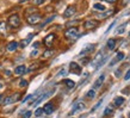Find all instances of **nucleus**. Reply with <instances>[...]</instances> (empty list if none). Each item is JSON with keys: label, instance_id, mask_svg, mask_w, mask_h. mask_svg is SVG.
I'll return each instance as SVG.
<instances>
[{"label": "nucleus", "instance_id": "obj_1", "mask_svg": "<svg viewBox=\"0 0 130 118\" xmlns=\"http://www.w3.org/2000/svg\"><path fill=\"white\" fill-rule=\"evenodd\" d=\"M64 37L66 39L71 41V42H74L75 39L79 37V29L78 28H68L66 31H64Z\"/></svg>", "mask_w": 130, "mask_h": 118}, {"label": "nucleus", "instance_id": "obj_2", "mask_svg": "<svg viewBox=\"0 0 130 118\" xmlns=\"http://www.w3.org/2000/svg\"><path fill=\"white\" fill-rule=\"evenodd\" d=\"M8 25L11 26V28L13 29H17L20 26V24H22V22H20V18L18 14H11V16L8 17Z\"/></svg>", "mask_w": 130, "mask_h": 118}, {"label": "nucleus", "instance_id": "obj_3", "mask_svg": "<svg viewBox=\"0 0 130 118\" xmlns=\"http://www.w3.org/2000/svg\"><path fill=\"white\" fill-rule=\"evenodd\" d=\"M28 23L30 24V25H36V24H38L42 20V16H41L40 13H32V14H30V16H28Z\"/></svg>", "mask_w": 130, "mask_h": 118}, {"label": "nucleus", "instance_id": "obj_4", "mask_svg": "<svg viewBox=\"0 0 130 118\" xmlns=\"http://www.w3.org/2000/svg\"><path fill=\"white\" fill-rule=\"evenodd\" d=\"M20 97H22V94H20L19 92L13 93V94H11L10 97H7V98L4 100V105H10V104H13V103L18 102L20 99Z\"/></svg>", "mask_w": 130, "mask_h": 118}, {"label": "nucleus", "instance_id": "obj_5", "mask_svg": "<svg viewBox=\"0 0 130 118\" xmlns=\"http://www.w3.org/2000/svg\"><path fill=\"white\" fill-rule=\"evenodd\" d=\"M75 12H76V7H75L74 5H71V6H68V7L64 10L63 17H64V18H71V17H73L75 14Z\"/></svg>", "mask_w": 130, "mask_h": 118}, {"label": "nucleus", "instance_id": "obj_6", "mask_svg": "<svg viewBox=\"0 0 130 118\" xmlns=\"http://www.w3.org/2000/svg\"><path fill=\"white\" fill-rule=\"evenodd\" d=\"M98 22L97 20H93V19H88L86 20L85 23H84V28L86 29V30H93L98 26Z\"/></svg>", "mask_w": 130, "mask_h": 118}, {"label": "nucleus", "instance_id": "obj_7", "mask_svg": "<svg viewBox=\"0 0 130 118\" xmlns=\"http://www.w3.org/2000/svg\"><path fill=\"white\" fill-rule=\"evenodd\" d=\"M54 92H55V88H51V90H49V91H47V92H45V93H43V94L41 95L40 98L37 99V100H36V103H35V105H38V104H40L41 102H43L44 99H47V98H49V97H50L51 94H53V93H54Z\"/></svg>", "mask_w": 130, "mask_h": 118}, {"label": "nucleus", "instance_id": "obj_8", "mask_svg": "<svg viewBox=\"0 0 130 118\" xmlns=\"http://www.w3.org/2000/svg\"><path fill=\"white\" fill-rule=\"evenodd\" d=\"M54 39H55V35L54 33H49L48 36H45V38L43 39V43L47 48H50L54 43Z\"/></svg>", "mask_w": 130, "mask_h": 118}, {"label": "nucleus", "instance_id": "obj_9", "mask_svg": "<svg viewBox=\"0 0 130 118\" xmlns=\"http://www.w3.org/2000/svg\"><path fill=\"white\" fill-rule=\"evenodd\" d=\"M69 68H71V72L74 73L76 75H80L81 74V67L76 62H71L69 63Z\"/></svg>", "mask_w": 130, "mask_h": 118}, {"label": "nucleus", "instance_id": "obj_10", "mask_svg": "<svg viewBox=\"0 0 130 118\" xmlns=\"http://www.w3.org/2000/svg\"><path fill=\"white\" fill-rule=\"evenodd\" d=\"M85 107H86L85 103H84V102H79L78 104H75L74 107L72 109V112H71V113L73 114V113H76V112H79V111H83Z\"/></svg>", "mask_w": 130, "mask_h": 118}, {"label": "nucleus", "instance_id": "obj_11", "mask_svg": "<svg viewBox=\"0 0 130 118\" xmlns=\"http://www.w3.org/2000/svg\"><path fill=\"white\" fill-rule=\"evenodd\" d=\"M54 105H53V103H47L45 105L43 106V111H44V113H47V114H50L54 112Z\"/></svg>", "mask_w": 130, "mask_h": 118}, {"label": "nucleus", "instance_id": "obj_12", "mask_svg": "<svg viewBox=\"0 0 130 118\" xmlns=\"http://www.w3.org/2000/svg\"><path fill=\"white\" fill-rule=\"evenodd\" d=\"M94 48H95V45H94V44H88V45H86V47L84 48L83 50L80 51V55L83 56V55H85V54H88V53H92V51L94 50Z\"/></svg>", "mask_w": 130, "mask_h": 118}, {"label": "nucleus", "instance_id": "obj_13", "mask_svg": "<svg viewBox=\"0 0 130 118\" xmlns=\"http://www.w3.org/2000/svg\"><path fill=\"white\" fill-rule=\"evenodd\" d=\"M25 73H26V67L24 64H20V66L16 67V69H14V74L16 75H23Z\"/></svg>", "mask_w": 130, "mask_h": 118}, {"label": "nucleus", "instance_id": "obj_14", "mask_svg": "<svg viewBox=\"0 0 130 118\" xmlns=\"http://www.w3.org/2000/svg\"><path fill=\"white\" fill-rule=\"evenodd\" d=\"M104 79H105V75L103 74V75H100L98 79H97V81L94 82V86H93V88L94 90H97V88H99V87L103 85V82H104Z\"/></svg>", "mask_w": 130, "mask_h": 118}, {"label": "nucleus", "instance_id": "obj_15", "mask_svg": "<svg viewBox=\"0 0 130 118\" xmlns=\"http://www.w3.org/2000/svg\"><path fill=\"white\" fill-rule=\"evenodd\" d=\"M32 37H34V33H31V35H29V36H28V37H26V38H25V39H23V41L20 42V47H22V48L26 47V45H28V44L30 43V42H31Z\"/></svg>", "mask_w": 130, "mask_h": 118}, {"label": "nucleus", "instance_id": "obj_16", "mask_svg": "<svg viewBox=\"0 0 130 118\" xmlns=\"http://www.w3.org/2000/svg\"><path fill=\"white\" fill-rule=\"evenodd\" d=\"M17 48H18V43L13 41V42H10V43L7 44V48H6V50H7V51H11V53H12V51L16 50Z\"/></svg>", "mask_w": 130, "mask_h": 118}, {"label": "nucleus", "instance_id": "obj_17", "mask_svg": "<svg viewBox=\"0 0 130 118\" xmlns=\"http://www.w3.org/2000/svg\"><path fill=\"white\" fill-rule=\"evenodd\" d=\"M102 59H103V53H102V51H99L98 54H97V56L94 57V61H93V64H94L97 68H98L99 63H100V60H102Z\"/></svg>", "mask_w": 130, "mask_h": 118}, {"label": "nucleus", "instance_id": "obj_18", "mask_svg": "<svg viewBox=\"0 0 130 118\" xmlns=\"http://www.w3.org/2000/svg\"><path fill=\"white\" fill-rule=\"evenodd\" d=\"M40 67H41V63L36 62V63H34V64H31V66L29 67V69H26V72H28V73H31V72L37 71V69H38Z\"/></svg>", "mask_w": 130, "mask_h": 118}, {"label": "nucleus", "instance_id": "obj_19", "mask_svg": "<svg viewBox=\"0 0 130 118\" xmlns=\"http://www.w3.org/2000/svg\"><path fill=\"white\" fill-rule=\"evenodd\" d=\"M123 59H124V54H123V53H119V54H117V56L115 57V60L110 63V64H111V66H113L116 62H118V61H122Z\"/></svg>", "mask_w": 130, "mask_h": 118}, {"label": "nucleus", "instance_id": "obj_20", "mask_svg": "<svg viewBox=\"0 0 130 118\" xmlns=\"http://www.w3.org/2000/svg\"><path fill=\"white\" fill-rule=\"evenodd\" d=\"M115 45H116V41H115L113 38H110L109 41H107V48H109L110 50H113Z\"/></svg>", "mask_w": 130, "mask_h": 118}, {"label": "nucleus", "instance_id": "obj_21", "mask_svg": "<svg viewBox=\"0 0 130 118\" xmlns=\"http://www.w3.org/2000/svg\"><path fill=\"white\" fill-rule=\"evenodd\" d=\"M6 31H7V29H6V23H5V22H0V33L6 35Z\"/></svg>", "mask_w": 130, "mask_h": 118}, {"label": "nucleus", "instance_id": "obj_22", "mask_svg": "<svg viewBox=\"0 0 130 118\" xmlns=\"http://www.w3.org/2000/svg\"><path fill=\"white\" fill-rule=\"evenodd\" d=\"M54 55V50L53 49H48L43 53V59H48V57H50V56Z\"/></svg>", "mask_w": 130, "mask_h": 118}, {"label": "nucleus", "instance_id": "obj_23", "mask_svg": "<svg viewBox=\"0 0 130 118\" xmlns=\"http://www.w3.org/2000/svg\"><path fill=\"white\" fill-rule=\"evenodd\" d=\"M113 113V106L112 105H109V106L105 109L104 111V116H109V114H112Z\"/></svg>", "mask_w": 130, "mask_h": 118}, {"label": "nucleus", "instance_id": "obj_24", "mask_svg": "<svg viewBox=\"0 0 130 118\" xmlns=\"http://www.w3.org/2000/svg\"><path fill=\"white\" fill-rule=\"evenodd\" d=\"M123 103H124V98L123 97H117V98L115 99V105L116 106H121Z\"/></svg>", "mask_w": 130, "mask_h": 118}, {"label": "nucleus", "instance_id": "obj_25", "mask_svg": "<svg viewBox=\"0 0 130 118\" xmlns=\"http://www.w3.org/2000/svg\"><path fill=\"white\" fill-rule=\"evenodd\" d=\"M125 28H126V23L123 24V25H121V26L117 29L116 33H118V35H122V33H124V31H125Z\"/></svg>", "mask_w": 130, "mask_h": 118}, {"label": "nucleus", "instance_id": "obj_26", "mask_svg": "<svg viewBox=\"0 0 130 118\" xmlns=\"http://www.w3.org/2000/svg\"><path fill=\"white\" fill-rule=\"evenodd\" d=\"M64 83L67 85L68 88H73V87L75 86V82H74V81H72V80H68V79H66V80H64Z\"/></svg>", "mask_w": 130, "mask_h": 118}, {"label": "nucleus", "instance_id": "obj_27", "mask_svg": "<svg viewBox=\"0 0 130 118\" xmlns=\"http://www.w3.org/2000/svg\"><path fill=\"white\" fill-rule=\"evenodd\" d=\"M86 97L88 99H93L95 97V91L94 90H91V91H88L87 92V94H86Z\"/></svg>", "mask_w": 130, "mask_h": 118}, {"label": "nucleus", "instance_id": "obj_28", "mask_svg": "<svg viewBox=\"0 0 130 118\" xmlns=\"http://www.w3.org/2000/svg\"><path fill=\"white\" fill-rule=\"evenodd\" d=\"M94 10H99V11H105V6L102 4H94L93 5Z\"/></svg>", "mask_w": 130, "mask_h": 118}, {"label": "nucleus", "instance_id": "obj_29", "mask_svg": "<svg viewBox=\"0 0 130 118\" xmlns=\"http://www.w3.org/2000/svg\"><path fill=\"white\" fill-rule=\"evenodd\" d=\"M44 113V111H43V107H40V109H37V110L35 111V114H36V117H41L42 114Z\"/></svg>", "mask_w": 130, "mask_h": 118}, {"label": "nucleus", "instance_id": "obj_30", "mask_svg": "<svg viewBox=\"0 0 130 118\" xmlns=\"http://www.w3.org/2000/svg\"><path fill=\"white\" fill-rule=\"evenodd\" d=\"M32 3H34V5L38 6V5H42V4H43L44 0H32Z\"/></svg>", "mask_w": 130, "mask_h": 118}, {"label": "nucleus", "instance_id": "obj_31", "mask_svg": "<svg viewBox=\"0 0 130 118\" xmlns=\"http://www.w3.org/2000/svg\"><path fill=\"white\" fill-rule=\"evenodd\" d=\"M102 103H103V99H100V100H99V102H98V103H97V104H95V105H94V107L92 109V111H95V110H97V109H98V107L100 106V105H102Z\"/></svg>", "mask_w": 130, "mask_h": 118}, {"label": "nucleus", "instance_id": "obj_32", "mask_svg": "<svg viewBox=\"0 0 130 118\" xmlns=\"http://www.w3.org/2000/svg\"><path fill=\"white\" fill-rule=\"evenodd\" d=\"M19 86L20 87H26L28 86V81H26V80H22L19 82Z\"/></svg>", "mask_w": 130, "mask_h": 118}, {"label": "nucleus", "instance_id": "obj_33", "mask_svg": "<svg viewBox=\"0 0 130 118\" xmlns=\"http://www.w3.org/2000/svg\"><path fill=\"white\" fill-rule=\"evenodd\" d=\"M31 111H26L25 113H24V116H23V118H30L31 117Z\"/></svg>", "mask_w": 130, "mask_h": 118}, {"label": "nucleus", "instance_id": "obj_34", "mask_svg": "<svg viewBox=\"0 0 130 118\" xmlns=\"http://www.w3.org/2000/svg\"><path fill=\"white\" fill-rule=\"evenodd\" d=\"M74 24H79V20H73L72 23H67V26L68 28H71L72 25H74Z\"/></svg>", "mask_w": 130, "mask_h": 118}, {"label": "nucleus", "instance_id": "obj_35", "mask_svg": "<svg viewBox=\"0 0 130 118\" xmlns=\"http://www.w3.org/2000/svg\"><path fill=\"white\" fill-rule=\"evenodd\" d=\"M66 74H67V71H66V69H62L61 72H59L57 76H62V75H66Z\"/></svg>", "mask_w": 130, "mask_h": 118}, {"label": "nucleus", "instance_id": "obj_36", "mask_svg": "<svg viewBox=\"0 0 130 118\" xmlns=\"http://www.w3.org/2000/svg\"><path fill=\"white\" fill-rule=\"evenodd\" d=\"M81 62H83V64H87V63L90 62V59H88V57H84Z\"/></svg>", "mask_w": 130, "mask_h": 118}, {"label": "nucleus", "instance_id": "obj_37", "mask_svg": "<svg viewBox=\"0 0 130 118\" xmlns=\"http://www.w3.org/2000/svg\"><path fill=\"white\" fill-rule=\"evenodd\" d=\"M130 79V69L128 72H126V74H125V76H124V80H129Z\"/></svg>", "mask_w": 130, "mask_h": 118}, {"label": "nucleus", "instance_id": "obj_38", "mask_svg": "<svg viewBox=\"0 0 130 118\" xmlns=\"http://www.w3.org/2000/svg\"><path fill=\"white\" fill-rule=\"evenodd\" d=\"M31 98H32V94L28 95V97H26V98H24V99H23V103H25V102H28L29 99H31Z\"/></svg>", "mask_w": 130, "mask_h": 118}, {"label": "nucleus", "instance_id": "obj_39", "mask_svg": "<svg viewBox=\"0 0 130 118\" xmlns=\"http://www.w3.org/2000/svg\"><path fill=\"white\" fill-rule=\"evenodd\" d=\"M37 54H38V50H37V49H35V50L31 53V56H36Z\"/></svg>", "mask_w": 130, "mask_h": 118}, {"label": "nucleus", "instance_id": "obj_40", "mask_svg": "<svg viewBox=\"0 0 130 118\" xmlns=\"http://www.w3.org/2000/svg\"><path fill=\"white\" fill-rule=\"evenodd\" d=\"M104 1H106V3H110V4H113V3H116L117 0H104Z\"/></svg>", "mask_w": 130, "mask_h": 118}, {"label": "nucleus", "instance_id": "obj_41", "mask_svg": "<svg viewBox=\"0 0 130 118\" xmlns=\"http://www.w3.org/2000/svg\"><path fill=\"white\" fill-rule=\"evenodd\" d=\"M29 0H19V3L20 4H24V3H28Z\"/></svg>", "mask_w": 130, "mask_h": 118}, {"label": "nucleus", "instance_id": "obj_42", "mask_svg": "<svg viewBox=\"0 0 130 118\" xmlns=\"http://www.w3.org/2000/svg\"><path fill=\"white\" fill-rule=\"evenodd\" d=\"M1 100H3V95H0V102H1Z\"/></svg>", "mask_w": 130, "mask_h": 118}, {"label": "nucleus", "instance_id": "obj_43", "mask_svg": "<svg viewBox=\"0 0 130 118\" xmlns=\"http://www.w3.org/2000/svg\"><path fill=\"white\" fill-rule=\"evenodd\" d=\"M1 87H3V83H1V82H0V88H1Z\"/></svg>", "mask_w": 130, "mask_h": 118}, {"label": "nucleus", "instance_id": "obj_44", "mask_svg": "<svg viewBox=\"0 0 130 118\" xmlns=\"http://www.w3.org/2000/svg\"><path fill=\"white\" fill-rule=\"evenodd\" d=\"M129 36H130V32H129Z\"/></svg>", "mask_w": 130, "mask_h": 118}, {"label": "nucleus", "instance_id": "obj_45", "mask_svg": "<svg viewBox=\"0 0 130 118\" xmlns=\"http://www.w3.org/2000/svg\"><path fill=\"white\" fill-rule=\"evenodd\" d=\"M129 59H130V57H129Z\"/></svg>", "mask_w": 130, "mask_h": 118}]
</instances>
